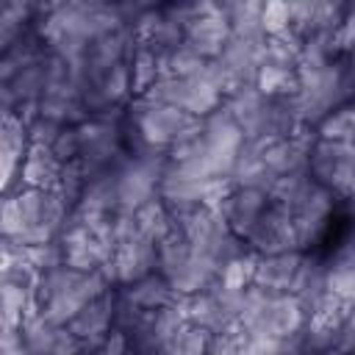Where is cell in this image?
<instances>
[{
  "label": "cell",
  "instance_id": "6da1fadb",
  "mask_svg": "<svg viewBox=\"0 0 355 355\" xmlns=\"http://www.w3.org/2000/svg\"><path fill=\"white\" fill-rule=\"evenodd\" d=\"M247 241L258 255L294 252V247H300L297 227H294V214L269 202V208L261 214L255 227L247 233Z\"/></svg>",
  "mask_w": 355,
  "mask_h": 355
},
{
  "label": "cell",
  "instance_id": "7a4b0ae2",
  "mask_svg": "<svg viewBox=\"0 0 355 355\" xmlns=\"http://www.w3.org/2000/svg\"><path fill=\"white\" fill-rule=\"evenodd\" d=\"M230 36H233V28H230L227 17L222 14V8H216V6H200L197 17L183 28V44L208 61L222 55Z\"/></svg>",
  "mask_w": 355,
  "mask_h": 355
},
{
  "label": "cell",
  "instance_id": "3957f363",
  "mask_svg": "<svg viewBox=\"0 0 355 355\" xmlns=\"http://www.w3.org/2000/svg\"><path fill=\"white\" fill-rule=\"evenodd\" d=\"M305 261L308 258H302L297 250L280 252V255H258L252 286L266 294H294L300 275L305 269Z\"/></svg>",
  "mask_w": 355,
  "mask_h": 355
},
{
  "label": "cell",
  "instance_id": "277c9868",
  "mask_svg": "<svg viewBox=\"0 0 355 355\" xmlns=\"http://www.w3.org/2000/svg\"><path fill=\"white\" fill-rule=\"evenodd\" d=\"M269 208V194L263 189H252V186H236L219 205L222 219L227 222V227L239 236L247 239V233L255 227V222L261 219V214Z\"/></svg>",
  "mask_w": 355,
  "mask_h": 355
},
{
  "label": "cell",
  "instance_id": "5b68a950",
  "mask_svg": "<svg viewBox=\"0 0 355 355\" xmlns=\"http://www.w3.org/2000/svg\"><path fill=\"white\" fill-rule=\"evenodd\" d=\"M114 313H116V308H114V297H111V291H105V294L94 297L89 305H83V311H80L67 327L83 341V347L94 349V347H100L103 338L111 333L108 327H111Z\"/></svg>",
  "mask_w": 355,
  "mask_h": 355
},
{
  "label": "cell",
  "instance_id": "8992f818",
  "mask_svg": "<svg viewBox=\"0 0 355 355\" xmlns=\"http://www.w3.org/2000/svg\"><path fill=\"white\" fill-rule=\"evenodd\" d=\"M61 169L64 164L47 147H31L19 166V178L25 189H55L61 180Z\"/></svg>",
  "mask_w": 355,
  "mask_h": 355
},
{
  "label": "cell",
  "instance_id": "52a82bcc",
  "mask_svg": "<svg viewBox=\"0 0 355 355\" xmlns=\"http://www.w3.org/2000/svg\"><path fill=\"white\" fill-rule=\"evenodd\" d=\"M125 300L141 311H161V308H169V305H178L180 302V294L172 288V283L161 275H147L144 280L133 283L128 291H125Z\"/></svg>",
  "mask_w": 355,
  "mask_h": 355
},
{
  "label": "cell",
  "instance_id": "ba28073f",
  "mask_svg": "<svg viewBox=\"0 0 355 355\" xmlns=\"http://www.w3.org/2000/svg\"><path fill=\"white\" fill-rule=\"evenodd\" d=\"M208 344H211V330L183 322L178 333L166 341L164 355H208Z\"/></svg>",
  "mask_w": 355,
  "mask_h": 355
},
{
  "label": "cell",
  "instance_id": "9c48e42d",
  "mask_svg": "<svg viewBox=\"0 0 355 355\" xmlns=\"http://www.w3.org/2000/svg\"><path fill=\"white\" fill-rule=\"evenodd\" d=\"M158 78H161V55L139 44V50L133 53V67H130V89L136 94H147Z\"/></svg>",
  "mask_w": 355,
  "mask_h": 355
},
{
  "label": "cell",
  "instance_id": "30bf717a",
  "mask_svg": "<svg viewBox=\"0 0 355 355\" xmlns=\"http://www.w3.org/2000/svg\"><path fill=\"white\" fill-rule=\"evenodd\" d=\"M319 133L327 141H355V108H336L319 122Z\"/></svg>",
  "mask_w": 355,
  "mask_h": 355
},
{
  "label": "cell",
  "instance_id": "8fae6325",
  "mask_svg": "<svg viewBox=\"0 0 355 355\" xmlns=\"http://www.w3.org/2000/svg\"><path fill=\"white\" fill-rule=\"evenodd\" d=\"M261 28L269 39L288 33L291 31V3H266L261 11Z\"/></svg>",
  "mask_w": 355,
  "mask_h": 355
},
{
  "label": "cell",
  "instance_id": "7c38bea8",
  "mask_svg": "<svg viewBox=\"0 0 355 355\" xmlns=\"http://www.w3.org/2000/svg\"><path fill=\"white\" fill-rule=\"evenodd\" d=\"M50 153H53L61 164L80 161V136H78V128H64V130L58 133V139L53 141Z\"/></svg>",
  "mask_w": 355,
  "mask_h": 355
},
{
  "label": "cell",
  "instance_id": "4fadbf2b",
  "mask_svg": "<svg viewBox=\"0 0 355 355\" xmlns=\"http://www.w3.org/2000/svg\"><path fill=\"white\" fill-rule=\"evenodd\" d=\"M352 263H355V244H352Z\"/></svg>",
  "mask_w": 355,
  "mask_h": 355
}]
</instances>
